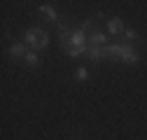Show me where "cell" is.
<instances>
[{"mask_svg": "<svg viewBox=\"0 0 147 140\" xmlns=\"http://www.w3.org/2000/svg\"><path fill=\"white\" fill-rule=\"evenodd\" d=\"M105 59H115L119 63L136 65L140 61V54H138L136 44H131V42H112V44H105Z\"/></svg>", "mask_w": 147, "mask_h": 140, "instance_id": "obj_1", "label": "cell"}, {"mask_svg": "<svg viewBox=\"0 0 147 140\" xmlns=\"http://www.w3.org/2000/svg\"><path fill=\"white\" fill-rule=\"evenodd\" d=\"M24 42H26L33 51H45V49L49 47V35H47V30H42V28H38V26H33V28H26V33H24Z\"/></svg>", "mask_w": 147, "mask_h": 140, "instance_id": "obj_2", "label": "cell"}, {"mask_svg": "<svg viewBox=\"0 0 147 140\" xmlns=\"http://www.w3.org/2000/svg\"><path fill=\"white\" fill-rule=\"evenodd\" d=\"M38 12L42 14V16H47V19L51 21V24H61V19H59V12H56V7H54V5H49V3H40L38 5Z\"/></svg>", "mask_w": 147, "mask_h": 140, "instance_id": "obj_3", "label": "cell"}, {"mask_svg": "<svg viewBox=\"0 0 147 140\" xmlns=\"http://www.w3.org/2000/svg\"><path fill=\"white\" fill-rule=\"evenodd\" d=\"M28 44L24 42V40H14L12 44H9V56L12 59H26V54H28Z\"/></svg>", "mask_w": 147, "mask_h": 140, "instance_id": "obj_4", "label": "cell"}, {"mask_svg": "<svg viewBox=\"0 0 147 140\" xmlns=\"http://www.w3.org/2000/svg\"><path fill=\"white\" fill-rule=\"evenodd\" d=\"M107 33L110 35H124V30H126V24L119 19V16H112V19H107Z\"/></svg>", "mask_w": 147, "mask_h": 140, "instance_id": "obj_5", "label": "cell"}, {"mask_svg": "<svg viewBox=\"0 0 147 140\" xmlns=\"http://www.w3.org/2000/svg\"><path fill=\"white\" fill-rule=\"evenodd\" d=\"M86 59L91 61V63H103V59H105V47H91L89 44V49H86Z\"/></svg>", "mask_w": 147, "mask_h": 140, "instance_id": "obj_6", "label": "cell"}, {"mask_svg": "<svg viewBox=\"0 0 147 140\" xmlns=\"http://www.w3.org/2000/svg\"><path fill=\"white\" fill-rule=\"evenodd\" d=\"M105 42H107V35L103 33V30H91L89 33V44L91 47H105Z\"/></svg>", "mask_w": 147, "mask_h": 140, "instance_id": "obj_7", "label": "cell"}, {"mask_svg": "<svg viewBox=\"0 0 147 140\" xmlns=\"http://www.w3.org/2000/svg\"><path fill=\"white\" fill-rule=\"evenodd\" d=\"M24 65L26 68H40V56H38V51H28L26 54V59H24Z\"/></svg>", "mask_w": 147, "mask_h": 140, "instance_id": "obj_8", "label": "cell"}, {"mask_svg": "<svg viewBox=\"0 0 147 140\" xmlns=\"http://www.w3.org/2000/svg\"><path fill=\"white\" fill-rule=\"evenodd\" d=\"M121 38H124V42L136 44V42H138V33H136L133 28H128V26H126V30H124V35H121Z\"/></svg>", "mask_w": 147, "mask_h": 140, "instance_id": "obj_9", "label": "cell"}, {"mask_svg": "<svg viewBox=\"0 0 147 140\" xmlns=\"http://www.w3.org/2000/svg\"><path fill=\"white\" fill-rule=\"evenodd\" d=\"M75 77H77V82H86V79H89V68L80 65V68L75 70Z\"/></svg>", "mask_w": 147, "mask_h": 140, "instance_id": "obj_10", "label": "cell"}]
</instances>
